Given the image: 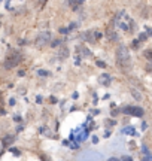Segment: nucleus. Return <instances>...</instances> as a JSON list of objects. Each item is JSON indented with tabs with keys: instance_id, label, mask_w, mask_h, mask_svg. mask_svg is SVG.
Segmentation results:
<instances>
[{
	"instance_id": "14",
	"label": "nucleus",
	"mask_w": 152,
	"mask_h": 161,
	"mask_svg": "<svg viewBox=\"0 0 152 161\" xmlns=\"http://www.w3.org/2000/svg\"><path fill=\"white\" fill-rule=\"evenodd\" d=\"M97 66H98V67H106V63H103V61H97Z\"/></svg>"
},
{
	"instance_id": "7",
	"label": "nucleus",
	"mask_w": 152,
	"mask_h": 161,
	"mask_svg": "<svg viewBox=\"0 0 152 161\" xmlns=\"http://www.w3.org/2000/svg\"><path fill=\"white\" fill-rule=\"evenodd\" d=\"M69 5H70L72 8H73V9H75V11H76V9H78V8H81V6H82V2H70V3H69Z\"/></svg>"
},
{
	"instance_id": "11",
	"label": "nucleus",
	"mask_w": 152,
	"mask_h": 161,
	"mask_svg": "<svg viewBox=\"0 0 152 161\" xmlns=\"http://www.w3.org/2000/svg\"><path fill=\"white\" fill-rule=\"evenodd\" d=\"M51 45H52V48H57L58 45H61V40H54Z\"/></svg>"
},
{
	"instance_id": "1",
	"label": "nucleus",
	"mask_w": 152,
	"mask_h": 161,
	"mask_svg": "<svg viewBox=\"0 0 152 161\" xmlns=\"http://www.w3.org/2000/svg\"><path fill=\"white\" fill-rule=\"evenodd\" d=\"M117 63L122 67L124 70H127V67H130V52L128 49L124 45H121L117 51Z\"/></svg>"
},
{
	"instance_id": "5",
	"label": "nucleus",
	"mask_w": 152,
	"mask_h": 161,
	"mask_svg": "<svg viewBox=\"0 0 152 161\" xmlns=\"http://www.w3.org/2000/svg\"><path fill=\"white\" fill-rule=\"evenodd\" d=\"M109 80H110L109 75H100V78H98V82H100V84H103V85H107V84H109Z\"/></svg>"
},
{
	"instance_id": "10",
	"label": "nucleus",
	"mask_w": 152,
	"mask_h": 161,
	"mask_svg": "<svg viewBox=\"0 0 152 161\" xmlns=\"http://www.w3.org/2000/svg\"><path fill=\"white\" fill-rule=\"evenodd\" d=\"M3 140H5V145H8V143H11L12 140H13V137H12V136H9V137H5Z\"/></svg>"
},
{
	"instance_id": "2",
	"label": "nucleus",
	"mask_w": 152,
	"mask_h": 161,
	"mask_svg": "<svg viewBox=\"0 0 152 161\" xmlns=\"http://www.w3.org/2000/svg\"><path fill=\"white\" fill-rule=\"evenodd\" d=\"M21 60H23V58H21V55H20L18 52H12L11 55H8V58L5 60V63H3V67H5L6 70H8V69H12V67L18 66Z\"/></svg>"
},
{
	"instance_id": "17",
	"label": "nucleus",
	"mask_w": 152,
	"mask_h": 161,
	"mask_svg": "<svg viewBox=\"0 0 152 161\" xmlns=\"http://www.w3.org/2000/svg\"><path fill=\"white\" fill-rule=\"evenodd\" d=\"M97 142H98V139L95 137V136H93V143H97Z\"/></svg>"
},
{
	"instance_id": "15",
	"label": "nucleus",
	"mask_w": 152,
	"mask_h": 161,
	"mask_svg": "<svg viewBox=\"0 0 152 161\" xmlns=\"http://www.w3.org/2000/svg\"><path fill=\"white\" fill-rule=\"evenodd\" d=\"M142 161H152L151 155H146V157H145V158H143V160H142Z\"/></svg>"
},
{
	"instance_id": "18",
	"label": "nucleus",
	"mask_w": 152,
	"mask_h": 161,
	"mask_svg": "<svg viewBox=\"0 0 152 161\" xmlns=\"http://www.w3.org/2000/svg\"><path fill=\"white\" fill-rule=\"evenodd\" d=\"M107 161H119V160H118V158H109Z\"/></svg>"
},
{
	"instance_id": "4",
	"label": "nucleus",
	"mask_w": 152,
	"mask_h": 161,
	"mask_svg": "<svg viewBox=\"0 0 152 161\" xmlns=\"http://www.w3.org/2000/svg\"><path fill=\"white\" fill-rule=\"evenodd\" d=\"M51 40V33L49 32H43V33H40V35L37 36V40H36V45L39 46H45Z\"/></svg>"
},
{
	"instance_id": "9",
	"label": "nucleus",
	"mask_w": 152,
	"mask_h": 161,
	"mask_svg": "<svg viewBox=\"0 0 152 161\" xmlns=\"http://www.w3.org/2000/svg\"><path fill=\"white\" fill-rule=\"evenodd\" d=\"M125 133H130V134H136V131H134V128H133V127H127V128H125Z\"/></svg>"
},
{
	"instance_id": "6",
	"label": "nucleus",
	"mask_w": 152,
	"mask_h": 161,
	"mask_svg": "<svg viewBox=\"0 0 152 161\" xmlns=\"http://www.w3.org/2000/svg\"><path fill=\"white\" fill-rule=\"evenodd\" d=\"M67 55H69V49H67V48H63V49L60 51V58L64 60V58H67Z\"/></svg>"
},
{
	"instance_id": "3",
	"label": "nucleus",
	"mask_w": 152,
	"mask_h": 161,
	"mask_svg": "<svg viewBox=\"0 0 152 161\" xmlns=\"http://www.w3.org/2000/svg\"><path fill=\"white\" fill-rule=\"evenodd\" d=\"M122 112L124 114H128V115H133V116H143V114H145L140 106H127V107L122 109Z\"/></svg>"
},
{
	"instance_id": "8",
	"label": "nucleus",
	"mask_w": 152,
	"mask_h": 161,
	"mask_svg": "<svg viewBox=\"0 0 152 161\" xmlns=\"http://www.w3.org/2000/svg\"><path fill=\"white\" fill-rule=\"evenodd\" d=\"M145 57H146V60H149V61H151L152 60V51L151 49H148V51H145Z\"/></svg>"
},
{
	"instance_id": "12",
	"label": "nucleus",
	"mask_w": 152,
	"mask_h": 161,
	"mask_svg": "<svg viewBox=\"0 0 152 161\" xmlns=\"http://www.w3.org/2000/svg\"><path fill=\"white\" fill-rule=\"evenodd\" d=\"M133 95H134V99H137V100H140L142 99V95L137 91H133Z\"/></svg>"
},
{
	"instance_id": "13",
	"label": "nucleus",
	"mask_w": 152,
	"mask_h": 161,
	"mask_svg": "<svg viewBox=\"0 0 152 161\" xmlns=\"http://www.w3.org/2000/svg\"><path fill=\"white\" fill-rule=\"evenodd\" d=\"M119 161H133V158H131V157H127V155H125V157H122V158H121Z\"/></svg>"
},
{
	"instance_id": "16",
	"label": "nucleus",
	"mask_w": 152,
	"mask_h": 161,
	"mask_svg": "<svg viewBox=\"0 0 152 161\" xmlns=\"http://www.w3.org/2000/svg\"><path fill=\"white\" fill-rule=\"evenodd\" d=\"M145 39H146V35H145V33H142L140 37H139V40H145Z\"/></svg>"
}]
</instances>
